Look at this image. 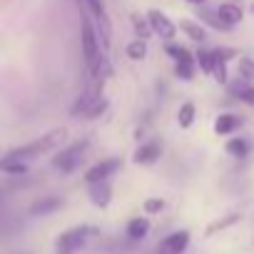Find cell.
<instances>
[{
    "label": "cell",
    "instance_id": "obj_1",
    "mask_svg": "<svg viewBox=\"0 0 254 254\" xmlns=\"http://www.w3.org/2000/svg\"><path fill=\"white\" fill-rule=\"evenodd\" d=\"M63 137H65V130H63V127H60V130H50V132H48V135H43L40 140H33V142H28V145H23V147L10 150L3 160L30 162L33 157H40L43 152H48V150H53L55 145H60V142H63Z\"/></svg>",
    "mask_w": 254,
    "mask_h": 254
},
{
    "label": "cell",
    "instance_id": "obj_2",
    "mask_svg": "<svg viewBox=\"0 0 254 254\" xmlns=\"http://www.w3.org/2000/svg\"><path fill=\"white\" fill-rule=\"evenodd\" d=\"M95 234H97V229L90 227V224L72 227V229H67V232H63V234L58 237V242H55V254H75V252H80V249L87 244V239L95 237Z\"/></svg>",
    "mask_w": 254,
    "mask_h": 254
},
{
    "label": "cell",
    "instance_id": "obj_3",
    "mask_svg": "<svg viewBox=\"0 0 254 254\" xmlns=\"http://www.w3.org/2000/svg\"><path fill=\"white\" fill-rule=\"evenodd\" d=\"M82 5H85V10L97 23V35H100L102 48H110V43H112V25H110V18H107L102 3H100V0H82Z\"/></svg>",
    "mask_w": 254,
    "mask_h": 254
},
{
    "label": "cell",
    "instance_id": "obj_4",
    "mask_svg": "<svg viewBox=\"0 0 254 254\" xmlns=\"http://www.w3.org/2000/svg\"><path fill=\"white\" fill-rule=\"evenodd\" d=\"M85 150H87V140L70 145L67 150H63V152L53 160V167H58L60 172H72V170H77V165H80L82 157H85Z\"/></svg>",
    "mask_w": 254,
    "mask_h": 254
},
{
    "label": "cell",
    "instance_id": "obj_5",
    "mask_svg": "<svg viewBox=\"0 0 254 254\" xmlns=\"http://www.w3.org/2000/svg\"><path fill=\"white\" fill-rule=\"evenodd\" d=\"M80 35H82V55H85V63L90 65V70L97 67V33L92 28V23L85 18L82 25H80Z\"/></svg>",
    "mask_w": 254,
    "mask_h": 254
},
{
    "label": "cell",
    "instance_id": "obj_6",
    "mask_svg": "<svg viewBox=\"0 0 254 254\" xmlns=\"http://www.w3.org/2000/svg\"><path fill=\"white\" fill-rule=\"evenodd\" d=\"M190 247V232H172L157 244V254H182Z\"/></svg>",
    "mask_w": 254,
    "mask_h": 254
},
{
    "label": "cell",
    "instance_id": "obj_7",
    "mask_svg": "<svg viewBox=\"0 0 254 254\" xmlns=\"http://www.w3.org/2000/svg\"><path fill=\"white\" fill-rule=\"evenodd\" d=\"M120 160L117 157H112V160H102V162H97L95 167H90L87 172H85V182L87 185H95V182H105L110 175H115L117 170H120Z\"/></svg>",
    "mask_w": 254,
    "mask_h": 254
},
{
    "label": "cell",
    "instance_id": "obj_8",
    "mask_svg": "<svg viewBox=\"0 0 254 254\" xmlns=\"http://www.w3.org/2000/svg\"><path fill=\"white\" fill-rule=\"evenodd\" d=\"M147 23H150V28H152L160 38H165V40H172L175 33H177L175 23H172L165 13H160V10H150V13H147Z\"/></svg>",
    "mask_w": 254,
    "mask_h": 254
},
{
    "label": "cell",
    "instance_id": "obj_9",
    "mask_svg": "<svg viewBox=\"0 0 254 254\" xmlns=\"http://www.w3.org/2000/svg\"><path fill=\"white\" fill-rule=\"evenodd\" d=\"M229 58H239L237 50H229V48H219L212 53V75L217 82H227V63Z\"/></svg>",
    "mask_w": 254,
    "mask_h": 254
},
{
    "label": "cell",
    "instance_id": "obj_10",
    "mask_svg": "<svg viewBox=\"0 0 254 254\" xmlns=\"http://www.w3.org/2000/svg\"><path fill=\"white\" fill-rule=\"evenodd\" d=\"M162 155V142H145V145H140L137 147V152H135V162L137 165H152L157 157Z\"/></svg>",
    "mask_w": 254,
    "mask_h": 254
},
{
    "label": "cell",
    "instance_id": "obj_11",
    "mask_svg": "<svg viewBox=\"0 0 254 254\" xmlns=\"http://www.w3.org/2000/svg\"><path fill=\"white\" fill-rule=\"evenodd\" d=\"M110 197H112V190H110L107 180H105V182H95V185H90V199H92V204H97V207H107V204H110Z\"/></svg>",
    "mask_w": 254,
    "mask_h": 254
},
{
    "label": "cell",
    "instance_id": "obj_12",
    "mask_svg": "<svg viewBox=\"0 0 254 254\" xmlns=\"http://www.w3.org/2000/svg\"><path fill=\"white\" fill-rule=\"evenodd\" d=\"M63 207V199L60 197H45V199H38L33 207H30V214L33 217H43V214H50V212H55V209H60Z\"/></svg>",
    "mask_w": 254,
    "mask_h": 254
},
{
    "label": "cell",
    "instance_id": "obj_13",
    "mask_svg": "<svg viewBox=\"0 0 254 254\" xmlns=\"http://www.w3.org/2000/svg\"><path fill=\"white\" fill-rule=\"evenodd\" d=\"M217 15L232 28V25H237V23H242V8L239 5H234V3H224V5H219V10H217Z\"/></svg>",
    "mask_w": 254,
    "mask_h": 254
},
{
    "label": "cell",
    "instance_id": "obj_14",
    "mask_svg": "<svg viewBox=\"0 0 254 254\" xmlns=\"http://www.w3.org/2000/svg\"><path fill=\"white\" fill-rule=\"evenodd\" d=\"M229 90H232V95H237L242 102L254 105V85H249V80H237V82L229 85Z\"/></svg>",
    "mask_w": 254,
    "mask_h": 254
},
{
    "label": "cell",
    "instance_id": "obj_15",
    "mask_svg": "<svg viewBox=\"0 0 254 254\" xmlns=\"http://www.w3.org/2000/svg\"><path fill=\"white\" fill-rule=\"evenodd\" d=\"M239 125H242V120L237 115H219L217 122H214V132L217 135H229V132L237 130Z\"/></svg>",
    "mask_w": 254,
    "mask_h": 254
},
{
    "label": "cell",
    "instance_id": "obj_16",
    "mask_svg": "<svg viewBox=\"0 0 254 254\" xmlns=\"http://www.w3.org/2000/svg\"><path fill=\"white\" fill-rule=\"evenodd\" d=\"M147 232H150V222L145 217H135V219H130V224H127V237L135 239V242L147 237Z\"/></svg>",
    "mask_w": 254,
    "mask_h": 254
},
{
    "label": "cell",
    "instance_id": "obj_17",
    "mask_svg": "<svg viewBox=\"0 0 254 254\" xmlns=\"http://www.w3.org/2000/svg\"><path fill=\"white\" fill-rule=\"evenodd\" d=\"M180 30L187 35V38H192V40H197V43H202L204 38H207V33H204V28L199 25V23H192V20H182L180 23Z\"/></svg>",
    "mask_w": 254,
    "mask_h": 254
},
{
    "label": "cell",
    "instance_id": "obj_18",
    "mask_svg": "<svg viewBox=\"0 0 254 254\" xmlns=\"http://www.w3.org/2000/svg\"><path fill=\"white\" fill-rule=\"evenodd\" d=\"M249 150H252V145H249L247 140H242V137H232V140L227 142V152H229L232 157H247Z\"/></svg>",
    "mask_w": 254,
    "mask_h": 254
},
{
    "label": "cell",
    "instance_id": "obj_19",
    "mask_svg": "<svg viewBox=\"0 0 254 254\" xmlns=\"http://www.w3.org/2000/svg\"><path fill=\"white\" fill-rule=\"evenodd\" d=\"M177 120H180V127H190V125L194 122V105H192V102L182 105L180 112H177Z\"/></svg>",
    "mask_w": 254,
    "mask_h": 254
},
{
    "label": "cell",
    "instance_id": "obj_20",
    "mask_svg": "<svg viewBox=\"0 0 254 254\" xmlns=\"http://www.w3.org/2000/svg\"><path fill=\"white\" fill-rule=\"evenodd\" d=\"M177 75H180L182 80H192V75H194V60H192V58L177 60Z\"/></svg>",
    "mask_w": 254,
    "mask_h": 254
},
{
    "label": "cell",
    "instance_id": "obj_21",
    "mask_svg": "<svg viewBox=\"0 0 254 254\" xmlns=\"http://www.w3.org/2000/svg\"><path fill=\"white\" fill-rule=\"evenodd\" d=\"M127 55H130L132 60H142V58L147 55V45H145V40H135V43H130V45H127Z\"/></svg>",
    "mask_w": 254,
    "mask_h": 254
},
{
    "label": "cell",
    "instance_id": "obj_22",
    "mask_svg": "<svg viewBox=\"0 0 254 254\" xmlns=\"http://www.w3.org/2000/svg\"><path fill=\"white\" fill-rule=\"evenodd\" d=\"M0 167H3V172H10V175H23L28 170L25 162H15V160H3V162H0Z\"/></svg>",
    "mask_w": 254,
    "mask_h": 254
},
{
    "label": "cell",
    "instance_id": "obj_23",
    "mask_svg": "<svg viewBox=\"0 0 254 254\" xmlns=\"http://www.w3.org/2000/svg\"><path fill=\"white\" fill-rule=\"evenodd\" d=\"M239 77H244V80H254V63L249 60V58H239Z\"/></svg>",
    "mask_w": 254,
    "mask_h": 254
},
{
    "label": "cell",
    "instance_id": "obj_24",
    "mask_svg": "<svg viewBox=\"0 0 254 254\" xmlns=\"http://www.w3.org/2000/svg\"><path fill=\"white\" fill-rule=\"evenodd\" d=\"M234 222H239V214H229V217H224V219H219V222L209 224L207 234H214V232H219V229H227V227H229V224H234Z\"/></svg>",
    "mask_w": 254,
    "mask_h": 254
},
{
    "label": "cell",
    "instance_id": "obj_25",
    "mask_svg": "<svg viewBox=\"0 0 254 254\" xmlns=\"http://www.w3.org/2000/svg\"><path fill=\"white\" fill-rule=\"evenodd\" d=\"M167 53L175 55V60H185V58H192L185 48H177V45H167Z\"/></svg>",
    "mask_w": 254,
    "mask_h": 254
},
{
    "label": "cell",
    "instance_id": "obj_26",
    "mask_svg": "<svg viewBox=\"0 0 254 254\" xmlns=\"http://www.w3.org/2000/svg\"><path fill=\"white\" fill-rule=\"evenodd\" d=\"M197 58H199L202 70H204V72H212V53H199Z\"/></svg>",
    "mask_w": 254,
    "mask_h": 254
},
{
    "label": "cell",
    "instance_id": "obj_27",
    "mask_svg": "<svg viewBox=\"0 0 254 254\" xmlns=\"http://www.w3.org/2000/svg\"><path fill=\"white\" fill-rule=\"evenodd\" d=\"M162 207H165V202H162V199H147V202H145V212H150V214L160 212Z\"/></svg>",
    "mask_w": 254,
    "mask_h": 254
},
{
    "label": "cell",
    "instance_id": "obj_28",
    "mask_svg": "<svg viewBox=\"0 0 254 254\" xmlns=\"http://www.w3.org/2000/svg\"><path fill=\"white\" fill-rule=\"evenodd\" d=\"M132 23H135V28H137V33H140V38H145L147 35V30H152V28H147L142 20H137V18H132Z\"/></svg>",
    "mask_w": 254,
    "mask_h": 254
},
{
    "label": "cell",
    "instance_id": "obj_29",
    "mask_svg": "<svg viewBox=\"0 0 254 254\" xmlns=\"http://www.w3.org/2000/svg\"><path fill=\"white\" fill-rule=\"evenodd\" d=\"M190 3H204V0H190Z\"/></svg>",
    "mask_w": 254,
    "mask_h": 254
},
{
    "label": "cell",
    "instance_id": "obj_30",
    "mask_svg": "<svg viewBox=\"0 0 254 254\" xmlns=\"http://www.w3.org/2000/svg\"><path fill=\"white\" fill-rule=\"evenodd\" d=\"M252 13H254V3H252Z\"/></svg>",
    "mask_w": 254,
    "mask_h": 254
}]
</instances>
